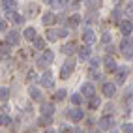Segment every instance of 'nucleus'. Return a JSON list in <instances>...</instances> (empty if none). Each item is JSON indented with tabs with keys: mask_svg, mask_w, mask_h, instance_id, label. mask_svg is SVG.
Masks as SVG:
<instances>
[{
	"mask_svg": "<svg viewBox=\"0 0 133 133\" xmlns=\"http://www.w3.org/2000/svg\"><path fill=\"white\" fill-rule=\"evenodd\" d=\"M26 81H28V83H34V81H38V75L34 73V71H28V73H26Z\"/></svg>",
	"mask_w": 133,
	"mask_h": 133,
	"instance_id": "obj_34",
	"label": "nucleus"
},
{
	"mask_svg": "<svg viewBox=\"0 0 133 133\" xmlns=\"http://www.w3.org/2000/svg\"><path fill=\"white\" fill-rule=\"evenodd\" d=\"M120 32L124 34V36H129V34L133 32V24H131V21H122V23H120Z\"/></svg>",
	"mask_w": 133,
	"mask_h": 133,
	"instance_id": "obj_14",
	"label": "nucleus"
},
{
	"mask_svg": "<svg viewBox=\"0 0 133 133\" xmlns=\"http://www.w3.org/2000/svg\"><path fill=\"white\" fill-rule=\"evenodd\" d=\"M45 133H55V129H51V128H49V129H45Z\"/></svg>",
	"mask_w": 133,
	"mask_h": 133,
	"instance_id": "obj_44",
	"label": "nucleus"
},
{
	"mask_svg": "<svg viewBox=\"0 0 133 133\" xmlns=\"http://www.w3.org/2000/svg\"><path fill=\"white\" fill-rule=\"evenodd\" d=\"M0 97H2V101H6L8 97H10V88L2 86V90H0Z\"/></svg>",
	"mask_w": 133,
	"mask_h": 133,
	"instance_id": "obj_32",
	"label": "nucleus"
},
{
	"mask_svg": "<svg viewBox=\"0 0 133 133\" xmlns=\"http://www.w3.org/2000/svg\"><path fill=\"white\" fill-rule=\"evenodd\" d=\"M120 49H122V55H124V58L133 60V39H129V38H124V39H122V43H120Z\"/></svg>",
	"mask_w": 133,
	"mask_h": 133,
	"instance_id": "obj_1",
	"label": "nucleus"
},
{
	"mask_svg": "<svg viewBox=\"0 0 133 133\" xmlns=\"http://www.w3.org/2000/svg\"><path fill=\"white\" fill-rule=\"evenodd\" d=\"M43 60L47 62V64H51L52 60H55V55H52V51H43V56H41Z\"/></svg>",
	"mask_w": 133,
	"mask_h": 133,
	"instance_id": "obj_27",
	"label": "nucleus"
},
{
	"mask_svg": "<svg viewBox=\"0 0 133 133\" xmlns=\"http://www.w3.org/2000/svg\"><path fill=\"white\" fill-rule=\"evenodd\" d=\"M52 122V116H41L39 118V124H43V126H47V124Z\"/></svg>",
	"mask_w": 133,
	"mask_h": 133,
	"instance_id": "obj_36",
	"label": "nucleus"
},
{
	"mask_svg": "<svg viewBox=\"0 0 133 133\" xmlns=\"http://www.w3.org/2000/svg\"><path fill=\"white\" fill-rule=\"evenodd\" d=\"M34 47H36L38 51H45V39H43V38H38L36 41H34Z\"/></svg>",
	"mask_w": 133,
	"mask_h": 133,
	"instance_id": "obj_26",
	"label": "nucleus"
},
{
	"mask_svg": "<svg viewBox=\"0 0 133 133\" xmlns=\"http://www.w3.org/2000/svg\"><path fill=\"white\" fill-rule=\"evenodd\" d=\"M62 36H68V30L66 28H49L47 30V39L49 41H56L58 38H62Z\"/></svg>",
	"mask_w": 133,
	"mask_h": 133,
	"instance_id": "obj_3",
	"label": "nucleus"
},
{
	"mask_svg": "<svg viewBox=\"0 0 133 133\" xmlns=\"http://www.w3.org/2000/svg\"><path fill=\"white\" fill-rule=\"evenodd\" d=\"M68 118L71 120V122H81V120L84 118V112H83L81 109H77V107H75V109H69V111H68Z\"/></svg>",
	"mask_w": 133,
	"mask_h": 133,
	"instance_id": "obj_5",
	"label": "nucleus"
},
{
	"mask_svg": "<svg viewBox=\"0 0 133 133\" xmlns=\"http://www.w3.org/2000/svg\"><path fill=\"white\" fill-rule=\"evenodd\" d=\"M45 2H52V0H45Z\"/></svg>",
	"mask_w": 133,
	"mask_h": 133,
	"instance_id": "obj_49",
	"label": "nucleus"
},
{
	"mask_svg": "<svg viewBox=\"0 0 133 133\" xmlns=\"http://www.w3.org/2000/svg\"><path fill=\"white\" fill-rule=\"evenodd\" d=\"M101 92H103V96L111 97V96H114V94H116V84H114V83H103V86H101Z\"/></svg>",
	"mask_w": 133,
	"mask_h": 133,
	"instance_id": "obj_8",
	"label": "nucleus"
},
{
	"mask_svg": "<svg viewBox=\"0 0 133 133\" xmlns=\"http://www.w3.org/2000/svg\"><path fill=\"white\" fill-rule=\"evenodd\" d=\"M66 96H68V92H66V90H56V94H55V99H56V101H62Z\"/></svg>",
	"mask_w": 133,
	"mask_h": 133,
	"instance_id": "obj_31",
	"label": "nucleus"
},
{
	"mask_svg": "<svg viewBox=\"0 0 133 133\" xmlns=\"http://www.w3.org/2000/svg\"><path fill=\"white\" fill-rule=\"evenodd\" d=\"M79 23H81V15H71V17L68 19V24H69V26H77Z\"/></svg>",
	"mask_w": 133,
	"mask_h": 133,
	"instance_id": "obj_25",
	"label": "nucleus"
},
{
	"mask_svg": "<svg viewBox=\"0 0 133 133\" xmlns=\"http://www.w3.org/2000/svg\"><path fill=\"white\" fill-rule=\"evenodd\" d=\"M126 11H128V15H133V4L128 6V10H126Z\"/></svg>",
	"mask_w": 133,
	"mask_h": 133,
	"instance_id": "obj_43",
	"label": "nucleus"
},
{
	"mask_svg": "<svg viewBox=\"0 0 133 133\" xmlns=\"http://www.w3.org/2000/svg\"><path fill=\"white\" fill-rule=\"evenodd\" d=\"M56 21V17H55V13H51V11H47V13H43V17H41V23L45 24V26H51L52 23Z\"/></svg>",
	"mask_w": 133,
	"mask_h": 133,
	"instance_id": "obj_18",
	"label": "nucleus"
},
{
	"mask_svg": "<svg viewBox=\"0 0 133 133\" xmlns=\"http://www.w3.org/2000/svg\"><path fill=\"white\" fill-rule=\"evenodd\" d=\"M111 112H112V105H107V107H105V116H109Z\"/></svg>",
	"mask_w": 133,
	"mask_h": 133,
	"instance_id": "obj_39",
	"label": "nucleus"
},
{
	"mask_svg": "<svg viewBox=\"0 0 133 133\" xmlns=\"http://www.w3.org/2000/svg\"><path fill=\"white\" fill-rule=\"evenodd\" d=\"M114 73H116V83L118 84H124V81H126V77H128V69L126 68H118Z\"/></svg>",
	"mask_w": 133,
	"mask_h": 133,
	"instance_id": "obj_16",
	"label": "nucleus"
},
{
	"mask_svg": "<svg viewBox=\"0 0 133 133\" xmlns=\"http://www.w3.org/2000/svg\"><path fill=\"white\" fill-rule=\"evenodd\" d=\"M6 26H8V24H6V21L2 19V21H0V30H2V32H4V30H6Z\"/></svg>",
	"mask_w": 133,
	"mask_h": 133,
	"instance_id": "obj_42",
	"label": "nucleus"
},
{
	"mask_svg": "<svg viewBox=\"0 0 133 133\" xmlns=\"http://www.w3.org/2000/svg\"><path fill=\"white\" fill-rule=\"evenodd\" d=\"M103 43H111V34H103Z\"/></svg>",
	"mask_w": 133,
	"mask_h": 133,
	"instance_id": "obj_40",
	"label": "nucleus"
},
{
	"mask_svg": "<svg viewBox=\"0 0 133 133\" xmlns=\"http://www.w3.org/2000/svg\"><path fill=\"white\" fill-rule=\"evenodd\" d=\"M83 97H84L83 94H79V92H77V94H73L71 97H69V99H71V103L77 107V105H81V103H83Z\"/></svg>",
	"mask_w": 133,
	"mask_h": 133,
	"instance_id": "obj_24",
	"label": "nucleus"
},
{
	"mask_svg": "<svg viewBox=\"0 0 133 133\" xmlns=\"http://www.w3.org/2000/svg\"><path fill=\"white\" fill-rule=\"evenodd\" d=\"M107 133H118V131H116V129H111V131H107Z\"/></svg>",
	"mask_w": 133,
	"mask_h": 133,
	"instance_id": "obj_46",
	"label": "nucleus"
},
{
	"mask_svg": "<svg viewBox=\"0 0 133 133\" xmlns=\"http://www.w3.org/2000/svg\"><path fill=\"white\" fill-rule=\"evenodd\" d=\"M41 114L43 116H52L55 114V105L52 103H41Z\"/></svg>",
	"mask_w": 133,
	"mask_h": 133,
	"instance_id": "obj_15",
	"label": "nucleus"
},
{
	"mask_svg": "<svg viewBox=\"0 0 133 133\" xmlns=\"http://www.w3.org/2000/svg\"><path fill=\"white\" fill-rule=\"evenodd\" d=\"M23 36H24V39H28V41H36V39H38V32H36V28L28 26V28H24Z\"/></svg>",
	"mask_w": 133,
	"mask_h": 133,
	"instance_id": "obj_11",
	"label": "nucleus"
},
{
	"mask_svg": "<svg viewBox=\"0 0 133 133\" xmlns=\"http://www.w3.org/2000/svg\"><path fill=\"white\" fill-rule=\"evenodd\" d=\"M99 66V58H92V69H96Z\"/></svg>",
	"mask_w": 133,
	"mask_h": 133,
	"instance_id": "obj_38",
	"label": "nucleus"
},
{
	"mask_svg": "<svg viewBox=\"0 0 133 133\" xmlns=\"http://www.w3.org/2000/svg\"><path fill=\"white\" fill-rule=\"evenodd\" d=\"M15 8H17V2H15V0H2V10H4L6 13H13Z\"/></svg>",
	"mask_w": 133,
	"mask_h": 133,
	"instance_id": "obj_12",
	"label": "nucleus"
},
{
	"mask_svg": "<svg viewBox=\"0 0 133 133\" xmlns=\"http://www.w3.org/2000/svg\"><path fill=\"white\" fill-rule=\"evenodd\" d=\"M105 69L107 71H116L118 66H116V62H114L112 56H105Z\"/></svg>",
	"mask_w": 133,
	"mask_h": 133,
	"instance_id": "obj_17",
	"label": "nucleus"
},
{
	"mask_svg": "<svg viewBox=\"0 0 133 133\" xmlns=\"http://www.w3.org/2000/svg\"><path fill=\"white\" fill-rule=\"evenodd\" d=\"M99 105H101V99L97 96H94L92 99H88V107H90V109H97Z\"/></svg>",
	"mask_w": 133,
	"mask_h": 133,
	"instance_id": "obj_23",
	"label": "nucleus"
},
{
	"mask_svg": "<svg viewBox=\"0 0 133 133\" xmlns=\"http://www.w3.org/2000/svg\"><path fill=\"white\" fill-rule=\"evenodd\" d=\"M68 4H69V0H52L51 2V6L55 10H64V8H68Z\"/></svg>",
	"mask_w": 133,
	"mask_h": 133,
	"instance_id": "obj_20",
	"label": "nucleus"
},
{
	"mask_svg": "<svg viewBox=\"0 0 133 133\" xmlns=\"http://www.w3.org/2000/svg\"><path fill=\"white\" fill-rule=\"evenodd\" d=\"M83 39H84L86 45H92V43L96 41V34H94V30H92V28H86L84 34H83Z\"/></svg>",
	"mask_w": 133,
	"mask_h": 133,
	"instance_id": "obj_13",
	"label": "nucleus"
},
{
	"mask_svg": "<svg viewBox=\"0 0 133 133\" xmlns=\"http://www.w3.org/2000/svg\"><path fill=\"white\" fill-rule=\"evenodd\" d=\"M88 8H90V10H97V8L101 6V0H88Z\"/></svg>",
	"mask_w": 133,
	"mask_h": 133,
	"instance_id": "obj_28",
	"label": "nucleus"
},
{
	"mask_svg": "<svg viewBox=\"0 0 133 133\" xmlns=\"http://www.w3.org/2000/svg\"><path fill=\"white\" fill-rule=\"evenodd\" d=\"M75 133H84V131H81V129H77V131H75Z\"/></svg>",
	"mask_w": 133,
	"mask_h": 133,
	"instance_id": "obj_47",
	"label": "nucleus"
},
{
	"mask_svg": "<svg viewBox=\"0 0 133 133\" xmlns=\"http://www.w3.org/2000/svg\"><path fill=\"white\" fill-rule=\"evenodd\" d=\"M112 126H114V118H112V116H103V118L99 120V129L111 131V129H114Z\"/></svg>",
	"mask_w": 133,
	"mask_h": 133,
	"instance_id": "obj_6",
	"label": "nucleus"
},
{
	"mask_svg": "<svg viewBox=\"0 0 133 133\" xmlns=\"http://www.w3.org/2000/svg\"><path fill=\"white\" fill-rule=\"evenodd\" d=\"M0 124H2V126H10V124H11V118L8 116V114L2 112V116H0Z\"/></svg>",
	"mask_w": 133,
	"mask_h": 133,
	"instance_id": "obj_33",
	"label": "nucleus"
},
{
	"mask_svg": "<svg viewBox=\"0 0 133 133\" xmlns=\"http://www.w3.org/2000/svg\"><path fill=\"white\" fill-rule=\"evenodd\" d=\"M122 129H124V133H133V124H124V126H122Z\"/></svg>",
	"mask_w": 133,
	"mask_h": 133,
	"instance_id": "obj_35",
	"label": "nucleus"
},
{
	"mask_svg": "<svg viewBox=\"0 0 133 133\" xmlns=\"http://www.w3.org/2000/svg\"><path fill=\"white\" fill-rule=\"evenodd\" d=\"M58 133H71V131H69V128H66V126H62Z\"/></svg>",
	"mask_w": 133,
	"mask_h": 133,
	"instance_id": "obj_41",
	"label": "nucleus"
},
{
	"mask_svg": "<svg viewBox=\"0 0 133 133\" xmlns=\"http://www.w3.org/2000/svg\"><path fill=\"white\" fill-rule=\"evenodd\" d=\"M75 51H79V47H77V43L75 41H68L64 47H62V52H64V55H68V56H71Z\"/></svg>",
	"mask_w": 133,
	"mask_h": 133,
	"instance_id": "obj_10",
	"label": "nucleus"
},
{
	"mask_svg": "<svg viewBox=\"0 0 133 133\" xmlns=\"http://www.w3.org/2000/svg\"><path fill=\"white\" fill-rule=\"evenodd\" d=\"M8 19H10L11 23H15V24H23V23H24V17H23L21 13H17V11L8 13Z\"/></svg>",
	"mask_w": 133,
	"mask_h": 133,
	"instance_id": "obj_19",
	"label": "nucleus"
},
{
	"mask_svg": "<svg viewBox=\"0 0 133 133\" xmlns=\"http://www.w3.org/2000/svg\"><path fill=\"white\" fill-rule=\"evenodd\" d=\"M28 94H30V97H32L34 101H41V92H39V88H34V86H30Z\"/></svg>",
	"mask_w": 133,
	"mask_h": 133,
	"instance_id": "obj_22",
	"label": "nucleus"
},
{
	"mask_svg": "<svg viewBox=\"0 0 133 133\" xmlns=\"http://www.w3.org/2000/svg\"><path fill=\"white\" fill-rule=\"evenodd\" d=\"M79 58H90V47H88V45H83V47H79Z\"/></svg>",
	"mask_w": 133,
	"mask_h": 133,
	"instance_id": "obj_21",
	"label": "nucleus"
},
{
	"mask_svg": "<svg viewBox=\"0 0 133 133\" xmlns=\"http://www.w3.org/2000/svg\"><path fill=\"white\" fill-rule=\"evenodd\" d=\"M75 69V60L73 58H69L64 66H62V69H60V79H68L69 75H71V71Z\"/></svg>",
	"mask_w": 133,
	"mask_h": 133,
	"instance_id": "obj_2",
	"label": "nucleus"
},
{
	"mask_svg": "<svg viewBox=\"0 0 133 133\" xmlns=\"http://www.w3.org/2000/svg\"><path fill=\"white\" fill-rule=\"evenodd\" d=\"M39 83H41V86H45V88H52L55 81H52L51 71H45V73H43V75H41V79H39Z\"/></svg>",
	"mask_w": 133,
	"mask_h": 133,
	"instance_id": "obj_9",
	"label": "nucleus"
},
{
	"mask_svg": "<svg viewBox=\"0 0 133 133\" xmlns=\"http://www.w3.org/2000/svg\"><path fill=\"white\" fill-rule=\"evenodd\" d=\"M38 66H39V68H43V69H45V68H47V62H45V60H43V58H38Z\"/></svg>",
	"mask_w": 133,
	"mask_h": 133,
	"instance_id": "obj_37",
	"label": "nucleus"
},
{
	"mask_svg": "<svg viewBox=\"0 0 133 133\" xmlns=\"http://www.w3.org/2000/svg\"><path fill=\"white\" fill-rule=\"evenodd\" d=\"M0 55H2V58H6L8 55H10V45H8V43H6V45H4V43L0 45Z\"/></svg>",
	"mask_w": 133,
	"mask_h": 133,
	"instance_id": "obj_29",
	"label": "nucleus"
},
{
	"mask_svg": "<svg viewBox=\"0 0 133 133\" xmlns=\"http://www.w3.org/2000/svg\"><path fill=\"white\" fill-rule=\"evenodd\" d=\"M71 2H83V0H71Z\"/></svg>",
	"mask_w": 133,
	"mask_h": 133,
	"instance_id": "obj_48",
	"label": "nucleus"
},
{
	"mask_svg": "<svg viewBox=\"0 0 133 133\" xmlns=\"http://www.w3.org/2000/svg\"><path fill=\"white\" fill-rule=\"evenodd\" d=\"M26 13H28V15H36L38 13V6L36 4H28V6H26Z\"/></svg>",
	"mask_w": 133,
	"mask_h": 133,
	"instance_id": "obj_30",
	"label": "nucleus"
},
{
	"mask_svg": "<svg viewBox=\"0 0 133 133\" xmlns=\"http://www.w3.org/2000/svg\"><path fill=\"white\" fill-rule=\"evenodd\" d=\"M90 133H101V131H99V129H92Z\"/></svg>",
	"mask_w": 133,
	"mask_h": 133,
	"instance_id": "obj_45",
	"label": "nucleus"
},
{
	"mask_svg": "<svg viewBox=\"0 0 133 133\" xmlns=\"http://www.w3.org/2000/svg\"><path fill=\"white\" fill-rule=\"evenodd\" d=\"M81 94H83L84 97H88V99H92V97L96 96V88H94V84H92V83H84V84L81 86Z\"/></svg>",
	"mask_w": 133,
	"mask_h": 133,
	"instance_id": "obj_4",
	"label": "nucleus"
},
{
	"mask_svg": "<svg viewBox=\"0 0 133 133\" xmlns=\"http://www.w3.org/2000/svg\"><path fill=\"white\" fill-rule=\"evenodd\" d=\"M19 32H15V30H10L6 34V43L8 45H19Z\"/></svg>",
	"mask_w": 133,
	"mask_h": 133,
	"instance_id": "obj_7",
	"label": "nucleus"
}]
</instances>
